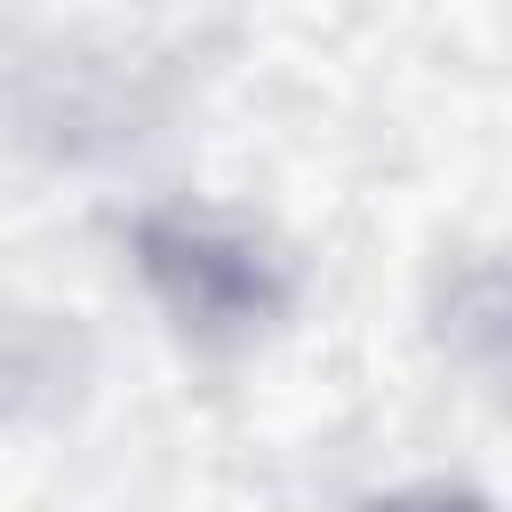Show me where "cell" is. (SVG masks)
I'll return each instance as SVG.
<instances>
[{
	"label": "cell",
	"mask_w": 512,
	"mask_h": 512,
	"mask_svg": "<svg viewBox=\"0 0 512 512\" xmlns=\"http://www.w3.org/2000/svg\"><path fill=\"white\" fill-rule=\"evenodd\" d=\"M136 280L152 288L168 328L192 344H248L288 304L280 240L208 200H168L136 216Z\"/></svg>",
	"instance_id": "6da1fadb"
},
{
	"label": "cell",
	"mask_w": 512,
	"mask_h": 512,
	"mask_svg": "<svg viewBox=\"0 0 512 512\" xmlns=\"http://www.w3.org/2000/svg\"><path fill=\"white\" fill-rule=\"evenodd\" d=\"M352 512H496V504L480 488H464V480H408V488H384V496H368Z\"/></svg>",
	"instance_id": "7a4b0ae2"
}]
</instances>
